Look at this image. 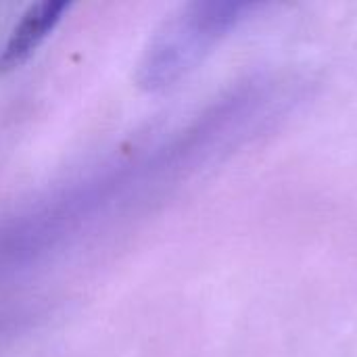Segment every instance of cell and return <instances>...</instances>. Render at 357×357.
Listing matches in <instances>:
<instances>
[{
	"label": "cell",
	"instance_id": "2",
	"mask_svg": "<svg viewBox=\"0 0 357 357\" xmlns=\"http://www.w3.org/2000/svg\"><path fill=\"white\" fill-rule=\"evenodd\" d=\"M65 10H69L67 2L46 0L31 4L8 33V40L0 52V73L23 65L36 52V48L52 33V29L63 19Z\"/></svg>",
	"mask_w": 357,
	"mask_h": 357
},
{
	"label": "cell",
	"instance_id": "1",
	"mask_svg": "<svg viewBox=\"0 0 357 357\" xmlns=\"http://www.w3.org/2000/svg\"><path fill=\"white\" fill-rule=\"evenodd\" d=\"M257 8L255 2H192L184 6L151 46L144 63L146 82L165 86L182 77Z\"/></svg>",
	"mask_w": 357,
	"mask_h": 357
}]
</instances>
